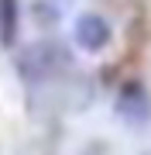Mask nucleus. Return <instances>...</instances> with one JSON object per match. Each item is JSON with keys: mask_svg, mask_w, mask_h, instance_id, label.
<instances>
[{"mask_svg": "<svg viewBox=\"0 0 151 155\" xmlns=\"http://www.w3.org/2000/svg\"><path fill=\"white\" fill-rule=\"evenodd\" d=\"M69 62H72V55H69L58 41L45 38V41L28 45V48L17 55V72H21L24 83H45V79L58 76L62 69H69Z\"/></svg>", "mask_w": 151, "mask_h": 155, "instance_id": "obj_1", "label": "nucleus"}, {"mask_svg": "<svg viewBox=\"0 0 151 155\" xmlns=\"http://www.w3.org/2000/svg\"><path fill=\"white\" fill-rule=\"evenodd\" d=\"M117 117L127 127H144L151 121V93L144 83H124L117 93V104H113Z\"/></svg>", "mask_w": 151, "mask_h": 155, "instance_id": "obj_2", "label": "nucleus"}, {"mask_svg": "<svg viewBox=\"0 0 151 155\" xmlns=\"http://www.w3.org/2000/svg\"><path fill=\"white\" fill-rule=\"evenodd\" d=\"M72 38H76V45L83 52H103L106 45H110L113 31H110V24H106L100 14H79L76 28H72Z\"/></svg>", "mask_w": 151, "mask_h": 155, "instance_id": "obj_3", "label": "nucleus"}, {"mask_svg": "<svg viewBox=\"0 0 151 155\" xmlns=\"http://www.w3.org/2000/svg\"><path fill=\"white\" fill-rule=\"evenodd\" d=\"M17 31H21V7H17V0H0V45L11 48L17 41Z\"/></svg>", "mask_w": 151, "mask_h": 155, "instance_id": "obj_4", "label": "nucleus"}]
</instances>
